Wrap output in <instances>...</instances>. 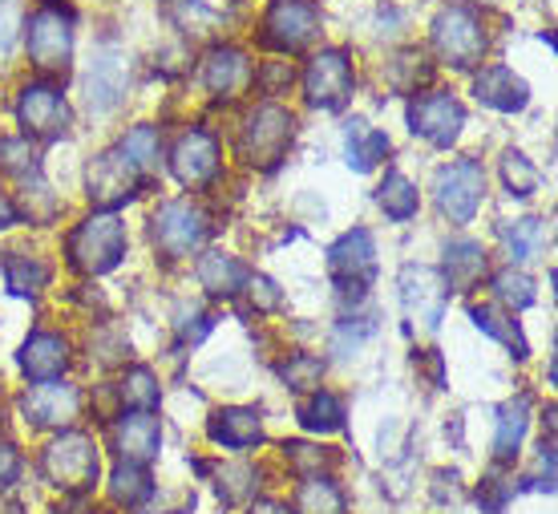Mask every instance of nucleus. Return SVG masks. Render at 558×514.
<instances>
[{"instance_id":"30","label":"nucleus","mask_w":558,"mask_h":514,"mask_svg":"<svg viewBox=\"0 0 558 514\" xmlns=\"http://www.w3.org/2000/svg\"><path fill=\"white\" fill-rule=\"evenodd\" d=\"M295 514H349V506L332 478L316 474V478H304V487L295 494Z\"/></svg>"},{"instance_id":"45","label":"nucleus","mask_w":558,"mask_h":514,"mask_svg":"<svg viewBox=\"0 0 558 514\" xmlns=\"http://www.w3.org/2000/svg\"><path fill=\"white\" fill-rule=\"evenodd\" d=\"M243 288H247V296H252V304L259 308V312H276L279 308V288L267 276H247Z\"/></svg>"},{"instance_id":"1","label":"nucleus","mask_w":558,"mask_h":514,"mask_svg":"<svg viewBox=\"0 0 558 514\" xmlns=\"http://www.w3.org/2000/svg\"><path fill=\"white\" fill-rule=\"evenodd\" d=\"M65 255H70L73 272H82V276H106L126 255V223L118 219L113 211H94L89 219L73 227Z\"/></svg>"},{"instance_id":"47","label":"nucleus","mask_w":558,"mask_h":514,"mask_svg":"<svg viewBox=\"0 0 558 514\" xmlns=\"http://www.w3.org/2000/svg\"><path fill=\"white\" fill-rule=\"evenodd\" d=\"M21 470V454H16L13 442H0V487H9Z\"/></svg>"},{"instance_id":"21","label":"nucleus","mask_w":558,"mask_h":514,"mask_svg":"<svg viewBox=\"0 0 558 514\" xmlns=\"http://www.w3.org/2000/svg\"><path fill=\"white\" fill-rule=\"evenodd\" d=\"M207 433L215 445L243 454V450L264 442V417H259V409H219V414H210Z\"/></svg>"},{"instance_id":"11","label":"nucleus","mask_w":558,"mask_h":514,"mask_svg":"<svg viewBox=\"0 0 558 514\" xmlns=\"http://www.w3.org/2000/svg\"><path fill=\"white\" fill-rule=\"evenodd\" d=\"M21 414L37 430H65L82 417V393L70 381H37L21 397Z\"/></svg>"},{"instance_id":"33","label":"nucleus","mask_w":558,"mask_h":514,"mask_svg":"<svg viewBox=\"0 0 558 514\" xmlns=\"http://www.w3.org/2000/svg\"><path fill=\"white\" fill-rule=\"evenodd\" d=\"M118 397H122V405H130L134 414H150L154 405H158V376H154L150 369L134 364V369H126L122 381H118Z\"/></svg>"},{"instance_id":"26","label":"nucleus","mask_w":558,"mask_h":514,"mask_svg":"<svg viewBox=\"0 0 558 514\" xmlns=\"http://www.w3.org/2000/svg\"><path fill=\"white\" fill-rule=\"evenodd\" d=\"M526 426H531V402H526V397H514L510 405H502L498 433H494V454H498V462L514 458L522 438H526Z\"/></svg>"},{"instance_id":"28","label":"nucleus","mask_w":558,"mask_h":514,"mask_svg":"<svg viewBox=\"0 0 558 514\" xmlns=\"http://www.w3.org/2000/svg\"><path fill=\"white\" fill-rule=\"evenodd\" d=\"M377 203L392 223H409L421 207L417 187H413L401 170H389V175H385V182H380V191H377Z\"/></svg>"},{"instance_id":"34","label":"nucleus","mask_w":558,"mask_h":514,"mask_svg":"<svg viewBox=\"0 0 558 514\" xmlns=\"http://www.w3.org/2000/svg\"><path fill=\"white\" fill-rule=\"evenodd\" d=\"M300 421H304V430H312V433H336L344 426V405H340V397H332V393L316 390L300 405Z\"/></svg>"},{"instance_id":"15","label":"nucleus","mask_w":558,"mask_h":514,"mask_svg":"<svg viewBox=\"0 0 558 514\" xmlns=\"http://www.w3.org/2000/svg\"><path fill=\"white\" fill-rule=\"evenodd\" d=\"M85 187H89V203L94 207L113 211L118 203L138 195L142 175L122 158V151H106L101 158H94V167L85 175Z\"/></svg>"},{"instance_id":"13","label":"nucleus","mask_w":558,"mask_h":514,"mask_svg":"<svg viewBox=\"0 0 558 514\" xmlns=\"http://www.w3.org/2000/svg\"><path fill=\"white\" fill-rule=\"evenodd\" d=\"M461 125H465V110L453 94H421L409 106V130L433 146H453L461 139Z\"/></svg>"},{"instance_id":"3","label":"nucleus","mask_w":558,"mask_h":514,"mask_svg":"<svg viewBox=\"0 0 558 514\" xmlns=\"http://www.w3.org/2000/svg\"><path fill=\"white\" fill-rule=\"evenodd\" d=\"M25 45L33 65L45 73H57L70 65L73 53V9L61 0H45L37 13L25 21Z\"/></svg>"},{"instance_id":"16","label":"nucleus","mask_w":558,"mask_h":514,"mask_svg":"<svg viewBox=\"0 0 558 514\" xmlns=\"http://www.w3.org/2000/svg\"><path fill=\"white\" fill-rule=\"evenodd\" d=\"M130 89V57L118 45H106L94 53L85 73V101L89 110H113Z\"/></svg>"},{"instance_id":"9","label":"nucleus","mask_w":558,"mask_h":514,"mask_svg":"<svg viewBox=\"0 0 558 514\" xmlns=\"http://www.w3.org/2000/svg\"><path fill=\"white\" fill-rule=\"evenodd\" d=\"M320 33V9L312 0H276L264 16L259 41L276 53H295Z\"/></svg>"},{"instance_id":"36","label":"nucleus","mask_w":558,"mask_h":514,"mask_svg":"<svg viewBox=\"0 0 558 514\" xmlns=\"http://www.w3.org/2000/svg\"><path fill=\"white\" fill-rule=\"evenodd\" d=\"M37 146L33 139H0V175H13V179H37Z\"/></svg>"},{"instance_id":"24","label":"nucleus","mask_w":558,"mask_h":514,"mask_svg":"<svg viewBox=\"0 0 558 514\" xmlns=\"http://www.w3.org/2000/svg\"><path fill=\"white\" fill-rule=\"evenodd\" d=\"M247 276H252V272L239 264L235 255H219V251H210V255H203V260H198V284H203L210 296L243 292Z\"/></svg>"},{"instance_id":"35","label":"nucleus","mask_w":558,"mask_h":514,"mask_svg":"<svg viewBox=\"0 0 558 514\" xmlns=\"http://www.w3.org/2000/svg\"><path fill=\"white\" fill-rule=\"evenodd\" d=\"M546 239V227L543 219H514V223H502V243L510 251V260H531L534 251L543 248Z\"/></svg>"},{"instance_id":"48","label":"nucleus","mask_w":558,"mask_h":514,"mask_svg":"<svg viewBox=\"0 0 558 514\" xmlns=\"http://www.w3.org/2000/svg\"><path fill=\"white\" fill-rule=\"evenodd\" d=\"M53 514H98V511H94L89 494H65V499H61V506H57Z\"/></svg>"},{"instance_id":"43","label":"nucleus","mask_w":558,"mask_h":514,"mask_svg":"<svg viewBox=\"0 0 558 514\" xmlns=\"http://www.w3.org/2000/svg\"><path fill=\"white\" fill-rule=\"evenodd\" d=\"M292 65L288 61H264V70L255 73V85H259V94H267V98H276V94H283L288 85H292Z\"/></svg>"},{"instance_id":"19","label":"nucleus","mask_w":558,"mask_h":514,"mask_svg":"<svg viewBox=\"0 0 558 514\" xmlns=\"http://www.w3.org/2000/svg\"><path fill=\"white\" fill-rule=\"evenodd\" d=\"M70 340L61 333H28V340L21 345V369H25L33 381H57V376L70 369Z\"/></svg>"},{"instance_id":"7","label":"nucleus","mask_w":558,"mask_h":514,"mask_svg":"<svg viewBox=\"0 0 558 514\" xmlns=\"http://www.w3.org/2000/svg\"><path fill=\"white\" fill-rule=\"evenodd\" d=\"M437 207L449 223H470L486 199V170L477 158H458L437 170Z\"/></svg>"},{"instance_id":"50","label":"nucleus","mask_w":558,"mask_h":514,"mask_svg":"<svg viewBox=\"0 0 558 514\" xmlns=\"http://www.w3.org/2000/svg\"><path fill=\"white\" fill-rule=\"evenodd\" d=\"M13 223H21V211L9 195H0V227H13Z\"/></svg>"},{"instance_id":"25","label":"nucleus","mask_w":558,"mask_h":514,"mask_svg":"<svg viewBox=\"0 0 558 514\" xmlns=\"http://www.w3.org/2000/svg\"><path fill=\"white\" fill-rule=\"evenodd\" d=\"M344 154H349V167L364 175V170H373L380 158L389 154V139L356 118V122H349V130H344Z\"/></svg>"},{"instance_id":"4","label":"nucleus","mask_w":558,"mask_h":514,"mask_svg":"<svg viewBox=\"0 0 558 514\" xmlns=\"http://www.w3.org/2000/svg\"><path fill=\"white\" fill-rule=\"evenodd\" d=\"M150 236L154 248L162 251L167 260H182L207 243L210 236V215L191 199H174V203H162L150 219Z\"/></svg>"},{"instance_id":"20","label":"nucleus","mask_w":558,"mask_h":514,"mask_svg":"<svg viewBox=\"0 0 558 514\" xmlns=\"http://www.w3.org/2000/svg\"><path fill=\"white\" fill-rule=\"evenodd\" d=\"M247 82H252V61L243 49H231V45L210 49L203 61V85L215 98H235L239 89H247Z\"/></svg>"},{"instance_id":"38","label":"nucleus","mask_w":558,"mask_h":514,"mask_svg":"<svg viewBox=\"0 0 558 514\" xmlns=\"http://www.w3.org/2000/svg\"><path fill=\"white\" fill-rule=\"evenodd\" d=\"M279 376L288 381V390L292 393H312V390H320L324 364H320V357H312V352H295V357L283 361Z\"/></svg>"},{"instance_id":"31","label":"nucleus","mask_w":558,"mask_h":514,"mask_svg":"<svg viewBox=\"0 0 558 514\" xmlns=\"http://www.w3.org/2000/svg\"><path fill=\"white\" fill-rule=\"evenodd\" d=\"M154 494V482L150 474L142 470V466H130V462H118L110 474V499L118 506H142V502Z\"/></svg>"},{"instance_id":"10","label":"nucleus","mask_w":558,"mask_h":514,"mask_svg":"<svg viewBox=\"0 0 558 514\" xmlns=\"http://www.w3.org/2000/svg\"><path fill=\"white\" fill-rule=\"evenodd\" d=\"M16 122L25 130V139H61L70 130V106H65L57 85L33 82L21 89Z\"/></svg>"},{"instance_id":"18","label":"nucleus","mask_w":558,"mask_h":514,"mask_svg":"<svg viewBox=\"0 0 558 514\" xmlns=\"http://www.w3.org/2000/svg\"><path fill=\"white\" fill-rule=\"evenodd\" d=\"M110 445L118 462L130 466H146L162 445V430H158V417L154 414H122L110 426Z\"/></svg>"},{"instance_id":"8","label":"nucleus","mask_w":558,"mask_h":514,"mask_svg":"<svg viewBox=\"0 0 558 514\" xmlns=\"http://www.w3.org/2000/svg\"><path fill=\"white\" fill-rule=\"evenodd\" d=\"M352 85H356V73H352V57L344 49H324L307 61L304 89L316 110H344L352 98Z\"/></svg>"},{"instance_id":"32","label":"nucleus","mask_w":558,"mask_h":514,"mask_svg":"<svg viewBox=\"0 0 558 514\" xmlns=\"http://www.w3.org/2000/svg\"><path fill=\"white\" fill-rule=\"evenodd\" d=\"M118 151H122V158L138 170L142 179H150V170L158 167V151H162V142H158V130H154V125H134L126 139H122Z\"/></svg>"},{"instance_id":"2","label":"nucleus","mask_w":558,"mask_h":514,"mask_svg":"<svg viewBox=\"0 0 558 514\" xmlns=\"http://www.w3.org/2000/svg\"><path fill=\"white\" fill-rule=\"evenodd\" d=\"M98 445L77 430H65L41 450V478L61 494H89V487L98 482Z\"/></svg>"},{"instance_id":"5","label":"nucleus","mask_w":558,"mask_h":514,"mask_svg":"<svg viewBox=\"0 0 558 514\" xmlns=\"http://www.w3.org/2000/svg\"><path fill=\"white\" fill-rule=\"evenodd\" d=\"M433 45L446 57L453 70H474L482 53H486V25L474 9L453 4L433 21Z\"/></svg>"},{"instance_id":"17","label":"nucleus","mask_w":558,"mask_h":514,"mask_svg":"<svg viewBox=\"0 0 558 514\" xmlns=\"http://www.w3.org/2000/svg\"><path fill=\"white\" fill-rule=\"evenodd\" d=\"M170 170L182 187H207L215 175H219V142L207 130H186L179 142H174V154H170Z\"/></svg>"},{"instance_id":"6","label":"nucleus","mask_w":558,"mask_h":514,"mask_svg":"<svg viewBox=\"0 0 558 514\" xmlns=\"http://www.w3.org/2000/svg\"><path fill=\"white\" fill-rule=\"evenodd\" d=\"M295 134V118L283 106H259V110L243 122V134H239V151H243V158L252 163V167L259 170H271L283 158V151H288V142H292Z\"/></svg>"},{"instance_id":"51","label":"nucleus","mask_w":558,"mask_h":514,"mask_svg":"<svg viewBox=\"0 0 558 514\" xmlns=\"http://www.w3.org/2000/svg\"><path fill=\"white\" fill-rule=\"evenodd\" d=\"M0 514H25V506H21V502H13V499H4V502H0Z\"/></svg>"},{"instance_id":"42","label":"nucleus","mask_w":558,"mask_h":514,"mask_svg":"<svg viewBox=\"0 0 558 514\" xmlns=\"http://www.w3.org/2000/svg\"><path fill=\"white\" fill-rule=\"evenodd\" d=\"M255 487H259V478H255L252 466H223V470H219V494H223L227 502L252 499Z\"/></svg>"},{"instance_id":"44","label":"nucleus","mask_w":558,"mask_h":514,"mask_svg":"<svg viewBox=\"0 0 558 514\" xmlns=\"http://www.w3.org/2000/svg\"><path fill=\"white\" fill-rule=\"evenodd\" d=\"M16 28H25L21 25V4H16V0H0V65L13 53Z\"/></svg>"},{"instance_id":"49","label":"nucleus","mask_w":558,"mask_h":514,"mask_svg":"<svg viewBox=\"0 0 558 514\" xmlns=\"http://www.w3.org/2000/svg\"><path fill=\"white\" fill-rule=\"evenodd\" d=\"M252 514H295L288 502H279V499H259L252 506Z\"/></svg>"},{"instance_id":"39","label":"nucleus","mask_w":558,"mask_h":514,"mask_svg":"<svg viewBox=\"0 0 558 514\" xmlns=\"http://www.w3.org/2000/svg\"><path fill=\"white\" fill-rule=\"evenodd\" d=\"M502 179H506V187H510V195H518V199H526L538 191V170L531 167L526 154H518V151H510L502 158Z\"/></svg>"},{"instance_id":"46","label":"nucleus","mask_w":558,"mask_h":514,"mask_svg":"<svg viewBox=\"0 0 558 514\" xmlns=\"http://www.w3.org/2000/svg\"><path fill=\"white\" fill-rule=\"evenodd\" d=\"M364 336H373V324H368V320H356V324H344V328L336 333V352H349V345H352V348H361Z\"/></svg>"},{"instance_id":"27","label":"nucleus","mask_w":558,"mask_h":514,"mask_svg":"<svg viewBox=\"0 0 558 514\" xmlns=\"http://www.w3.org/2000/svg\"><path fill=\"white\" fill-rule=\"evenodd\" d=\"M4 284H9V292H16V296H37L45 284H49V264H45L41 255L13 251V255L4 260Z\"/></svg>"},{"instance_id":"29","label":"nucleus","mask_w":558,"mask_h":514,"mask_svg":"<svg viewBox=\"0 0 558 514\" xmlns=\"http://www.w3.org/2000/svg\"><path fill=\"white\" fill-rule=\"evenodd\" d=\"M470 316H474V324L482 328L486 336H494V340H502L510 352H514L518 361L526 357V340H522V333H518V324H514V316L506 312V308H498V304H474L470 308Z\"/></svg>"},{"instance_id":"14","label":"nucleus","mask_w":558,"mask_h":514,"mask_svg":"<svg viewBox=\"0 0 558 514\" xmlns=\"http://www.w3.org/2000/svg\"><path fill=\"white\" fill-rule=\"evenodd\" d=\"M328 272H332V279L340 284V292L361 296L364 284L373 279V272H377V248H373V236H368L364 227H356V231H349V236H340V243L328 251Z\"/></svg>"},{"instance_id":"12","label":"nucleus","mask_w":558,"mask_h":514,"mask_svg":"<svg viewBox=\"0 0 558 514\" xmlns=\"http://www.w3.org/2000/svg\"><path fill=\"white\" fill-rule=\"evenodd\" d=\"M401 300H405V312L413 324L421 328H437L441 316H446L449 304V284L437 267H421L409 264L401 272Z\"/></svg>"},{"instance_id":"40","label":"nucleus","mask_w":558,"mask_h":514,"mask_svg":"<svg viewBox=\"0 0 558 514\" xmlns=\"http://www.w3.org/2000/svg\"><path fill=\"white\" fill-rule=\"evenodd\" d=\"M283 458L292 466L295 474H304V478H316L320 470L332 466V454L320 450V445H307V442H288L283 445Z\"/></svg>"},{"instance_id":"41","label":"nucleus","mask_w":558,"mask_h":514,"mask_svg":"<svg viewBox=\"0 0 558 514\" xmlns=\"http://www.w3.org/2000/svg\"><path fill=\"white\" fill-rule=\"evenodd\" d=\"M494 296L502 300L506 308H531L534 304V284L531 276H522V272H498L494 276Z\"/></svg>"},{"instance_id":"22","label":"nucleus","mask_w":558,"mask_h":514,"mask_svg":"<svg viewBox=\"0 0 558 514\" xmlns=\"http://www.w3.org/2000/svg\"><path fill=\"white\" fill-rule=\"evenodd\" d=\"M474 94H477V101H486V106H494V110H502V113H514L531 101L526 82H522L514 70H506V65H489V70L477 73Z\"/></svg>"},{"instance_id":"37","label":"nucleus","mask_w":558,"mask_h":514,"mask_svg":"<svg viewBox=\"0 0 558 514\" xmlns=\"http://www.w3.org/2000/svg\"><path fill=\"white\" fill-rule=\"evenodd\" d=\"M433 77V65L417 49H409V53H397L389 65V82L397 89H405V94H417V85H425Z\"/></svg>"},{"instance_id":"23","label":"nucleus","mask_w":558,"mask_h":514,"mask_svg":"<svg viewBox=\"0 0 558 514\" xmlns=\"http://www.w3.org/2000/svg\"><path fill=\"white\" fill-rule=\"evenodd\" d=\"M441 276H446L449 292L477 284V279L486 276V251H482V243H474V239H453L446 248V272Z\"/></svg>"}]
</instances>
